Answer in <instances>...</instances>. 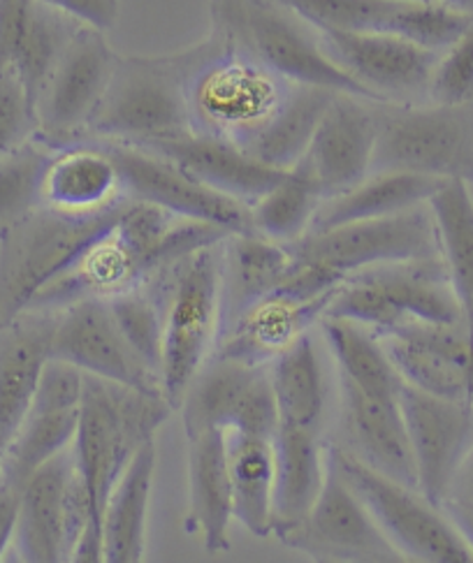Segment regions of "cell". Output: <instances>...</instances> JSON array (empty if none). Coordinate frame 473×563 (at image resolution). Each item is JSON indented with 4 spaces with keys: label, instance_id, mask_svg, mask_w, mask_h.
Listing matches in <instances>:
<instances>
[{
    "label": "cell",
    "instance_id": "cell-18",
    "mask_svg": "<svg viewBox=\"0 0 473 563\" xmlns=\"http://www.w3.org/2000/svg\"><path fill=\"white\" fill-rule=\"evenodd\" d=\"M52 357L77 366L81 374L165 397L161 376L128 343L107 299L86 297L58 309Z\"/></svg>",
    "mask_w": 473,
    "mask_h": 563
},
{
    "label": "cell",
    "instance_id": "cell-49",
    "mask_svg": "<svg viewBox=\"0 0 473 563\" xmlns=\"http://www.w3.org/2000/svg\"><path fill=\"white\" fill-rule=\"evenodd\" d=\"M439 3L453 8V10H460L464 14H473V0H439Z\"/></svg>",
    "mask_w": 473,
    "mask_h": 563
},
{
    "label": "cell",
    "instance_id": "cell-7",
    "mask_svg": "<svg viewBox=\"0 0 473 563\" xmlns=\"http://www.w3.org/2000/svg\"><path fill=\"white\" fill-rule=\"evenodd\" d=\"M123 202L91 216L63 213L42 205L24 221L0 232V324L29 311L114 223Z\"/></svg>",
    "mask_w": 473,
    "mask_h": 563
},
{
    "label": "cell",
    "instance_id": "cell-41",
    "mask_svg": "<svg viewBox=\"0 0 473 563\" xmlns=\"http://www.w3.org/2000/svg\"><path fill=\"white\" fill-rule=\"evenodd\" d=\"M471 21L473 14L448 8L439 0H402L385 33L441 54L471 26Z\"/></svg>",
    "mask_w": 473,
    "mask_h": 563
},
{
    "label": "cell",
    "instance_id": "cell-9",
    "mask_svg": "<svg viewBox=\"0 0 473 563\" xmlns=\"http://www.w3.org/2000/svg\"><path fill=\"white\" fill-rule=\"evenodd\" d=\"M326 316L355 320L378 336L408 322H464L443 257L378 265L343 278Z\"/></svg>",
    "mask_w": 473,
    "mask_h": 563
},
{
    "label": "cell",
    "instance_id": "cell-39",
    "mask_svg": "<svg viewBox=\"0 0 473 563\" xmlns=\"http://www.w3.org/2000/svg\"><path fill=\"white\" fill-rule=\"evenodd\" d=\"M54 154L56 148L33 137L0 158V232L45 205L42 186Z\"/></svg>",
    "mask_w": 473,
    "mask_h": 563
},
{
    "label": "cell",
    "instance_id": "cell-40",
    "mask_svg": "<svg viewBox=\"0 0 473 563\" xmlns=\"http://www.w3.org/2000/svg\"><path fill=\"white\" fill-rule=\"evenodd\" d=\"M119 330L140 360L161 376L163 364V305L152 280L125 292L107 297ZM163 383V380H161Z\"/></svg>",
    "mask_w": 473,
    "mask_h": 563
},
{
    "label": "cell",
    "instance_id": "cell-36",
    "mask_svg": "<svg viewBox=\"0 0 473 563\" xmlns=\"http://www.w3.org/2000/svg\"><path fill=\"white\" fill-rule=\"evenodd\" d=\"M270 378L278 422L326 429L328 376L311 332L272 360Z\"/></svg>",
    "mask_w": 473,
    "mask_h": 563
},
{
    "label": "cell",
    "instance_id": "cell-16",
    "mask_svg": "<svg viewBox=\"0 0 473 563\" xmlns=\"http://www.w3.org/2000/svg\"><path fill=\"white\" fill-rule=\"evenodd\" d=\"M114 158L125 198L161 207L182 219L200 221L223 228L228 232H249L253 228L251 209L209 186L193 179L177 163L156 154V151L121 144L100 142Z\"/></svg>",
    "mask_w": 473,
    "mask_h": 563
},
{
    "label": "cell",
    "instance_id": "cell-27",
    "mask_svg": "<svg viewBox=\"0 0 473 563\" xmlns=\"http://www.w3.org/2000/svg\"><path fill=\"white\" fill-rule=\"evenodd\" d=\"M144 146L177 163L193 179L246 207L261 200L290 172L255 161L249 151L230 140L202 133H188Z\"/></svg>",
    "mask_w": 473,
    "mask_h": 563
},
{
    "label": "cell",
    "instance_id": "cell-29",
    "mask_svg": "<svg viewBox=\"0 0 473 563\" xmlns=\"http://www.w3.org/2000/svg\"><path fill=\"white\" fill-rule=\"evenodd\" d=\"M45 207L91 216L119 207L125 200L119 167L105 144L81 140L56 148L42 186Z\"/></svg>",
    "mask_w": 473,
    "mask_h": 563
},
{
    "label": "cell",
    "instance_id": "cell-45",
    "mask_svg": "<svg viewBox=\"0 0 473 563\" xmlns=\"http://www.w3.org/2000/svg\"><path fill=\"white\" fill-rule=\"evenodd\" d=\"M45 3L105 33L114 29L119 21V0H45Z\"/></svg>",
    "mask_w": 473,
    "mask_h": 563
},
{
    "label": "cell",
    "instance_id": "cell-26",
    "mask_svg": "<svg viewBox=\"0 0 473 563\" xmlns=\"http://www.w3.org/2000/svg\"><path fill=\"white\" fill-rule=\"evenodd\" d=\"M330 301L332 297H299L278 288L230 324L213 355L249 364H272L297 339L318 328Z\"/></svg>",
    "mask_w": 473,
    "mask_h": 563
},
{
    "label": "cell",
    "instance_id": "cell-4",
    "mask_svg": "<svg viewBox=\"0 0 473 563\" xmlns=\"http://www.w3.org/2000/svg\"><path fill=\"white\" fill-rule=\"evenodd\" d=\"M148 280L163 305V393L177 410L221 339V242L193 251Z\"/></svg>",
    "mask_w": 473,
    "mask_h": 563
},
{
    "label": "cell",
    "instance_id": "cell-25",
    "mask_svg": "<svg viewBox=\"0 0 473 563\" xmlns=\"http://www.w3.org/2000/svg\"><path fill=\"white\" fill-rule=\"evenodd\" d=\"M58 309H29L0 324V457L14 439L52 360Z\"/></svg>",
    "mask_w": 473,
    "mask_h": 563
},
{
    "label": "cell",
    "instance_id": "cell-1",
    "mask_svg": "<svg viewBox=\"0 0 473 563\" xmlns=\"http://www.w3.org/2000/svg\"><path fill=\"white\" fill-rule=\"evenodd\" d=\"M230 232L182 219L161 207L128 198L77 263L42 292L31 309H63L77 299L125 292L146 284L193 251L223 242Z\"/></svg>",
    "mask_w": 473,
    "mask_h": 563
},
{
    "label": "cell",
    "instance_id": "cell-24",
    "mask_svg": "<svg viewBox=\"0 0 473 563\" xmlns=\"http://www.w3.org/2000/svg\"><path fill=\"white\" fill-rule=\"evenodd\" d=\"M81 21L45 0H0V73H12L35 107Z\"/></svg>",
    "mask_w": 473,
    "mask_h": 563
},
{
    "label": "cell",
    "instance_id": "cell-34",
    "mask_svg": "<svg viewBox=\"0 0 473 563\" xmlns=\"http://www.w3.org/2000/svg\"><path fill=\"white\" fill-rule=\"evenodd\" d=\"M337 93L322 86L290 84L267 123L242 146L270 167L293 169L307 154L316 128Z\"/></svg>",
    "mask_w": 473,
    "mask_h": 563
},
{
    "label": "cell",
    "instance_id": "cell-32",
    "mask_svg": "<svg viewBox=\"0 0 473 563\" xmlns=\"http://www.w3.org/2000/svg\"><path fill=\"white\" fill-rule=\"evenodd\" d=\"M446 181L411 172H372L346 192L322 200L309 232H322L355 221H374L416 209L432 200Z\"/></svg>",
    "mask_w": 473,
    "mask_h": 563
},
{
    "label": "cell",
    "instance_id": "cell-30",
    "mask_svg": "<svg viewBox=\"0 0 473 563\" xmlns=\"http://www.w3.org/2000/svg\"><path fill=\"white\" fill-rule=\"evenodd\" d=\"M290 244L249 230L230 232L221 242V334L257 305L284 286L293 269Z\"/></svg>",
    "mask_w": 473,
    "mask_h": 563
},
{
    "label": "cell",
    "instance_id": "cell-43",
    "mask_svg": "<svg viewBox=\"0 0 473 563\" xmlns=\"http://www.w3.org/2000/svg\"><path fill=\"white\" fill-rule=\"evenodd\" d=\"M429 100L441 104L473 100V21L453 45L439 54L429 81Z\"/></svg>",
    "mask_w": 473,
    "mask_h": 563
},
{
    "label": "cell",
    "instance_id": "cell-12",
    "mask_svg": "<svg viewBox=\"0 0 473 563\" xmlns=\"http://www.w3.org/2000/svg\"><path fill=\"white\" fill-rule=\"evenodd\" d=\"M91 527V506L77 473L73 445L31 473L21 487L10 554L26 563L73 561Z\"/></svg>",
    "mask_w": 473,
    "mask_h": 563
},
{
    "label": "cell",
    "instance_id": "cell-47",
    "mask_svg": "<svg viewBox=\"0 0 473 563\" xmlns=\"http://www.w3.org/2000/svg\"><path fill=\"white\" fill-rule=\"evenodd\" d=\"M441 510L448 515L450 522H453V527L473 552V504L460 499H446L441 501Z\"/></svg>",
    "mask_w": 473,
    "mask_h": 563
},
{
    "label": "cell",
    "instance_id": "cell-11",
    "mask_svg": "<svg viewBox=\"0 0 473 563\" xmlns=\"http://www.w3.org/2000/svg\"><path fill=\"white\" fill-rule=\"evenodd\" d=\"M302 263L341 284L362 269L441 257L439 232L429 205L374 221H355L322 232H309L290 244Z\"/></svg>",
    "mask_w": 473,
    "mask_h": 563
},
{
    "label": "cell",
    "instance_id": "cell-35",
    "mask_svg": "<svg viewBox=\"0 0 473 563\" xmlns=\"http://www.w3.org/2000/svg\"><path fill=\"white\" fill-rule=\"evenodd\" d=\"M228 434V471L232 485V512L246 531L270 538L274 531V443L270 437Z\"/></svg>",
    "mask_w": 473,
    "mask_h": 563
},
{
    "label": "cell",
    "instance_id": "cell-10",
    "mask_svg": "<svg viewBox=\"0 0 473 563\" xmlns=\"http://www.w3.org/2000/svg\"><path fill=\"white\" fill-rule=\"evenodd\" d=\"M328 452L343 481L360 496L374 522L402 559L425 563H473V552L441 506L411 485L383 475L328 439Z\"/></svg>",
    "mask_w": 473,
    "mask_h": 563
},
{
    "label": "cell",
    "instance_id": "cell-15",
    "mask_svg": "<svg viewBox=\"0 0 473 563\" xmlns=\"http://www.w3.org/2000/svg\"><path fill=\"white\" fill-rule=\"evenodd\" d=\"M184 434L221 429L274 439L278 424L270 364L211 355L179 404Z\"/></svg>",
    "mask_w": 473,
    "mask_h": 563
},
{
    "label": "cell",
    "instance_id": "cell-22",
    "mask_svg": "<svg viewBox=\"0 0 473 563\" xmlns=\"http://www.w3.org/2000/svg\"><path fill=\"white\" fill-rule=\"evenodd\" d=\"M381 341L408 385L473 401V332L464 322H408Z\"/></svg>",
    "mask_w": 473,
    "mask_h": 563
},
{
    "label": "cell",
    "instance_id": "cell-48",
    "mask_svg": "<svg viewBox=\"0 0 473 563\" xmlns=\"http://www.w3.org/2000/svg\"><path fill=\"white\" fill-rule=\"evenodd\" d=\"M446 499H460V501L473 504V448L469 450L462 466L458 468L453 485H450V492H448Z\"/></svg>",
    "mask_w": 473,
    "mask_h": 563
},
{
    "label": "cell",
    "instance_id": "cell-8",
    "mask_svg": "<svg viewBox=\"0 0 473 563\" xmlns=\"http://www.w3.org/2000/svg\"><path fill=\"white\" fill-rule=\"evenodd\" d=\"M372 172H411L473 184V100L376 102Z\"/></svg>",
    "mask_w": 473,
    "mask_h": 563
},
{
    "label": "cell",
    "instance_id": "cell-37",
    "mask_svg": "<svg viewBox=\"0 0 473 563\" xmlns=\"http://www.w3.org/2000/svg\"><path fill=\"white\" fill-rule=\"evenodd\" d=\"M427 205L435 216L441 257L462 320L473 332V195L464 181H446Z\"/></svg>",
    "mask_w": 473,
    "mask_h": 563
},
{
    "label": "cell",
    "instance_id": "cell-23",
    "mask_svg": "<svg viewBox=\"0 0 473 563\" xmlns=\"http://www.w3.org/2000/svg\"><path fill=\"white\" fill-rule=\"evenodd\" d=\"M330 443L370 468L418 487L399 399L364 393L353 383L339 378V416Z\"/></svg>",
    "mask_w": 473,
    "mask_h": 563
},
{
    "label": "cell",
    "instance_id": "cell-2",
    "mask_svg": "<svg viewBox=\"0 0 473 563\" xmlns=\"http://www.w3.org/2000/svg\"><path fill=\"white\" fill-rule=\"evenodd\" d=\"M172 413L165 397L84 374L79 424L73 457L91 506V527L79 540L73 561L105 563L102 515L114 485L135 454L156 441Z\"/></svg>",
    "mask_w": 473,
    "mask_h": 563
},
{
    "label": "cell",
    "instance_id": "cell-31",
    "mask_svg": "<svg viewBox=\"0 0 473 563\" xmlns=\"http://www.w3.org/2000/svg\"><path fill=\"white\" fill-rule=\"evenodd\" d=\"M274 531L295 525L314 506L326 481V429L278 422L274 431Z\"/></svg>",
    "mask_w": 473,
    "mask_h": 563
},
{
    "label": "cell",
    "instance_id": "cell-42",
    "mask_svg": "<svg viewBox=\"0 0 473 563\" xmlns=\"http://www.w3.org/2000/svg\"><path fill=\"white\" fill-rule=\"evenodd\" d=\"M318 31L385 33L402 0H282Z\"/></svg>",
    "mask_w": 473,
    "mask_h": 563
},
{
    "label": "cell",
    "instance_id": "cell-5",
    "mask_svg": "<svg viewBox=\"0 0 473 563\" xmlns=\"http://www.w3.org/2000/svg\"><path fill=\"white\" fill-rule=\"evenodd\" d=\"M209 10L211 31L270 73L293 84L376 100L328 58L318 29L282 0H211Z\"/></svg>",
    "mask_w": 473,
    "mask_h": 563
},
{
    "label": "cell",
    "instance_id": "cell-46",
    "mask_svg": "<svg viewBox=\"0 0 473 563\" xmlns=\"http://www.w3.org/2000/svg\"><path fill=\"white\" fill-rule=\"evenodd\" d=\"M19 501H21V485H16L14 481L8 478V475L0 473V561L8 559L14 543Z\"/></svg>",
    "mask_w": 473,
    "mask_h": 563
},
{
    "label": "cell",
    "instance_id": "cell-20",
    "mask_svg": "<svg viewBox=\"0 0 473 563\" xmlns=\"http://www.w3.org/2000/svg\"><path fill=\"white\" fill-rule=\"evenodd\" d=\"M376 146V100L337 93L322 114L307 154L293 167L322 200L346 192L372 175Z\"/></svg>",
    "mask_w": 473,
    "mask_h": 563
},
{
    "label": "cell",
    "instance_id": "cell-13",
    "mask_svg": "<svg viewBox=\"0 0 473 563\" xmlns=\"http://www.w3.org/2000/svg\"><path fill=\"white\" fill-rule=\"evenodd\" d=\"M278 543L302 552L314 561L391 563L404 561L383 536L360 496L343 481L328 452L326 481L314 506L295 525L274 533Z\"/></svg>",
    "mask_w": 473,
    "mask_h": 563
},
{
    "label": "cell",
    "instance_id": "cell-17",
    "mask_svg": "<svg viewBox=\"0 0 473 563\" xmlns=\"http://www.w3.org/2000/svg\"><path fill=\"white\" fill-rule=\"evenodd\" d=\"M328 58L378 102H427L439 52L393 33L318 31Z\"/></svg>",
    "mask_w": 473,
    "mask_h": 563
},
{
    "label": "cell",
    "instance_id": "cell-6",
    "mask_svg": "<svg viewBox=\"0 0 473 563\" xmlns=\"http://www.w3.org/2000/svg\"><path fill=\"white\" fill-rule=\"evenodd\" d=\"M196 49L188 77L193 133L244 146L282 104L293 81L270 73L213 31Z\"/></svg>",
    "mask_w": 473,
    "mask_h": 563
},
{
    "label": "cell",
    "instance_id": "cell-19",
    "mask_svg": "<svg viewBox=\"0 0 473 563\" xmlns=\"http://www.w3.org/2000/svg\"><path fill=\"white\" fill-rule=\"evenodd\" d=\"M399 408L414 452L418 489L441 506L473 448V401L429 395L404 380Z\"/></svg>",
    "mask_w": 473,
    "mask_h": 563
},
{
    "label": "cell",
    "instance_id": "cell-21",
    "mask_svg": "<svg viewBox=\"0 0 473 563\" xmlns=\"http://www.w3.org/2000/svg\"><path fill=\"white\" fill-rule=\"evenodd\" d=\"M81 393L84 374L52 357L24 422L0 457V473L24 487L33 471L68 450L77 434Z\"/></svg>",
    "mask_w": 473,
    "mask_h": 563
},
{
    "label": "cell",
    "instance_id": "cell-3",
    "mask_svg": "<svg viewBox=\"0 0 473 563\" xmlns=\"http://www.w3.org/2000/svg\"><path fill=\"white\" fill-rule=\"evenodd\" d=\"M196 45L165 56H121L84 140L152 144L193 133L188 77Z\"/></svg>",
    "mask_w": 473,
    "mask_h": 563
},
{
    "label": "cell",
    "instance_id": "cell-14",
    "mask_svg": "<svg viewBox=\"0 0 473 563\" xmlns=\"http://www.w3.org/2000/svg\"><path fill=\"white\" fill-rule=\"evenodd\" d=\"M117 58L105 31L81 24L35 100V137L52 148L81 142L112 79Z\"/></svg>",
    "mask_w": 473,
    "mask_h": 563
},
{
    "label": "cell",
    "instance_id": "cell-33",
    "mask_svg": "<svg viewBox=\"0 0 473 563\" xmlns=\"http://www.w3.org/2000/svg\"><path fill=\"white\" fill-rule=\"evenodd\" d=\"M156 473V441L146 443L128 464L107 499L102 515L105 563L146 559V522Z\"/></svg>",
    "mask_w": 473,
    "mask_h": 563
},
{
    "label": "cell",
    "instance_id": "cell-38",
    "mask_svg": "<svg viewBox=\"0 0 473 563\" xmlns=\"http://www.w3.org/2000/svg\"><path fill=\"white\" fill-rule=\"evenodd\" d=\"M322 202V195L316 186L290 169L288 175L270 188L261 200H255L251 209V219L255 232H261L274 242L295 244L311 230V221Z\"/></svg>",
    "mask_w": 473,
    "mask_h": 563
},
{
    "label": "cell",
    "instance_id": "cell-28",
    "mask_svg": "<svg viewBox=\"0 0 473 563\" xmlns=\"http://www.w3.org/2000/svg\"><path fill=\"white\" fill-rule=\"evenodd\" d=\"M188 439V510L184 531L202 540L211 554L230 548L232 485L228 471V434L207 429Z\"/></svg>",
    "mask_w": 473,
    "mask_h": 563
},
{
    "label": "cell",
    "instance_id": "cell-44",
    "mask_svg": "<svg viewBox=\"0 0 473 563\" xmlns=\"http://www.w3.org/2000/svg\"><path fill=\"white\" fill-rule=\"evenodd\" d=\"M37 135L35 107L12 73H0V158Z\"/></svg>",
    "mask_w": 473,
    "mask_h": 563
}]
</instances>
